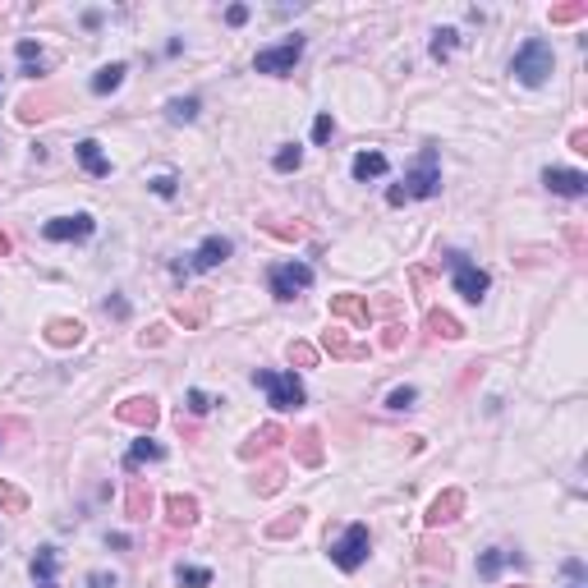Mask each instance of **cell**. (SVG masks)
<instances>
[{
  "label": "cell",
  "mask_w": 588,
  "mask_h": 588,
  "mask_svg": "<svg viewBox=\"0 0 588 588\" xmlns=\"http://www.w3.org/2000/svg\"><path fill=\"white\" fill-rule=\"evenodd\" d=\"M331 318H345L358 331H368V327H373V304L358 299V294H336V299H331Z\"/></svg>",
  "instance_id": "13"
},
{
  "label": "cell",
  "mask_w": 588,
  "mask_h": 588,
  "mask_svg": "<svg viewBox=\"0 0 588 588\" xmlns=\"http://www.w3.org/2000/svg\"><path fill=\"white\" fill-rule=\"evenodd\" d=\"M368 552H373V534H368V524H349V529L331 543V561H336L345 574H354V570L368 561Z\"/></svg>",
  "instance_id": "4"
},
{
  "label": "cell",
  "mask_w": 588,
  "mask_h": 588,
  "mask_svg": "<svg viewBox=\"0 0 588 588\" xmlns=\"http://www.w3.org/2000/svg\"><path fill=\"white\" fill-rule=\"evenodd\" d=\"M0 510H10V514H24L28 510V496L19 487H10L5 478H0Z\"/></svg>",
  "instance_id": "34"
},
{
  "label": "cell",
  "mask_w": 588,
  "mask_h": 588,
  "mask_svg": "<svg viewBox=\"0 0 588 588\" xmlns=\"http://www.w3.org/2000/svg\"><path fill=\"white\" fill-rule=\"evenodd\" d=\"M552 69H556V55H552V46H547L543 37L524 42L520 51H514V60H510V74H514L524 88H543V83L552 79Z\"/></svg>",
  "instance_id": "2"
},
{
  "label": "cell",
  "mask_w": 588,
  "mask_h": 588,
  "mask_svg": "<svg viewBox=\"0 0 588 588\" xmlns=\"http://www.w3.org/2000/svg\"><path fill=\"white\" fill-rule=\"evenodd\" d=\"M451 276H456V289L465 294L469 304H483V299H487V285H492V276H487L483 267H474L465 253H451Z\"/></svg>",
  "instance_id": "7"
},
{
  "label": "cell",
  "mask_w": 588,
  "mask_h": 588,
  "mask_svg": "<svg viewBox=\"0 0 588 588\" xmlns=\"http://www.w3.org/2000/svg\"><path fill=\"white\" fill-rule=\"evenodd\" d=\"M456 42H460L456 28H436V33H432V60H451Z\"/></svg>",
  "instance_id": "31"
},
{
  "label": "cell",
  "mask_w": 588,
  "mask_h": 588,
  "mask_svg": "<svg viewBox=\"0 0 588 588\" xmlns=\"http://www.w3.org/2000/svg\"><path fill=\"white\" fill-rule=\"evenodd\" d=\"M198 111H202V102H198V97H171V102H166V115H171L175 124H193V120H198Z\"/></svg>",
  "instance_id": "26"
},
{
  "label": "cell",
  "mask_w": 588,
  "mask_h": 588,
  "mask_svg": "<svg viewBox=\"0 0 588 588\" xmlns=\"http://www.w3.org/2000/svg\"><path fill=\"white\" fill-rule=\"evenodd\" d=\"M162 340H166V327H147V331L138 336V345H142V349H147V345H162Z\"/></svg>",
  "instance_id": "43"
},
{
  "label": "cell",
  "mask_w": 588,
  "mask_h": 588,
  "mask_svg": "<svg viewBox=\"0 0 588 588\" xmlns=\"http://www.w3.org/2000/svg\"><path fill=\"white\" fill-rule=\"evenodd\" d=\"M349 175H354L358 184H368V180H382V175H387V157L377 152V147H363V152L349 162Z\"/></svg>",
  "instance_id": "17"
},
{
  "label": "cell",
  "mask_w": 588,
  "mask_h": 588,
  "mask_svg": "<svg viewBox=\"0 0 588 588\" xmlns=\"http://www.w3.org/2000/svg\"><path fill=\"white\" fill-rule=\"evenodd\" d=\"M124 505H129L133 520H147V510H152V492H147L142 483H133V487H129V496H124Z\"/></svg>",
  "instance_id": "28"
},
{
  "label": "cell",
  "mask_w": 588,
  "mask_h": 588,
  "mask_svg": "<svg viewBox=\"0 0 588 588\" xmlns=\"http://www.w3.org/2000/svg\"><path fill=\"white\" fill-rule=\"evenodd\" d=\"M235 253V244L226 240V235H207L193 253H189V262H175V271H211V267H220Z\"/></svg>",
  "instance_id": "8"
},
{
  "label": "cell",
  "mask_w": 588,
  "mask_h": 588,
  "mask_svg": "<svg viewBox=\"0 0 588 588\" xmlns=\"http://www.w3.org/2000/svg\"><path fill=\"white\" fill-rule=\"evenodd\" d=\"M299 55H304V37H289V42H280V46L258 51V55H253V69H258V74H271V79H285V74L299 64Z\"/></svg>",
  "instance_id": "5"
},
{
  "label": "cell",
  "mask_w": 588,
  "mask_h": 588,
  "mask_svg": "<svg viewBox=\"0 0 588 588\" xmlns=\"http://www.w3.org/2000/svg\"><path fill=\"white\" fill-rule=\"evenodd\" d=\"M115 418H120V423H133V427H152V423L162 418V405H157L152 396H133V400L115 405Z\"/></svg>",
  "instance_id": "12"
},
{
  "label": "cell",
  "mask_w": 588,
  "mask_h": 588,
  "mask_svg": "<svg viewBox=\"0 0 588 588\" xmlns=\"http://www.w3.org/2000/svg\"><path fill=\"white\" fill-rule=\"evenodd\" d=\"M505 565H524V556H520V552H510V547H492V552L478 556V574H483V579H496Z\"/></svg>",
  "instance_id": "18"
},
{
  "label": "cell",
  "mask_w": 588,
  "mask_h": 588,
  "mask_svg": "<svg viewBox=\"0 0 588 588\" xmlns=\"http://www.w3.org/2000/svg\"><path fill=\"white\" fill-rule=\"evenodd\" d=\"M322 345H327V349H331L336 358H363V354H368V349H358V345H349L340 327H331V331H322Z\"/></svg>",
  "instance_id": "27"
},
{
  "label": "cell",
  "mask_w": 588,
  "mask_h": 588,
  "mask_svg": "<svg viewBox=\"0 0 588 588\" xmlns=\"http://www.w3.org/2000/svg\"><path fill=\"white\" fill-rule=\"evenodd\" d=\"M271 166H276L280 175H289V171H299V166H304V152H299V147H294V142H285L280 152L271 157Z\"/></svg>",
  "instance_id": "33"
},
{
  "label": "cell",
  "mask_w": 588,
  "mask_h": 588,
  "mask_svg": "<svg viewBox=\"0 0 588 588\" xmlns=\"http://www.w3.org/2000/svg\"><path fill=\"white\" fill-rule=\"evenodd\" d=\"M543 184H547L556 198H583V193H588V175H583V171H565V166H547V171H543Z\"/></svg>",
  "instance_id": "11"
},
{
  "label": "cell",
  "mask_w": 588,
  "mask_h": 588,
  "mask_svg": "<svg viewBox=\"0 0 588 588\" xmlns=\"http://www.w3.org/2000/svg\"><path fill=\"white\" fill-rule=\"evenodd\" d=\"M289 363H299V368H313V363H318V349H313L309 340H294V345H289Z\"/></svg>",
  "instance_id": "37"
},
{
  "label": "cell",
  "mask_w": 588,
  "mask_h": 588,
  "mask_svg": "<svg viewBox=\"0 0 588 588\" xmlns=\"http://www.w3.org/2000/svg\"><path fill=\"white\" fill-rule=\"evenodd\" d=\"M226 24H230V28L249 24V5H230V10H226Z\"/></svg>",
  "instance_id": "44"
},
{
  "label": "cell",
  "mask_w": 588,
  "mask_h": 588,
  "mask_svg": "<svg viewBox=\"0 0 588 588\" xmlns=\"http://www.w3.org/2000/svg\"><path fill=\"white\" fill-rule=\"evenodd\" d=\"M5 253H10V235H5V230H0V258H5Z\"/></svg>",
  "instance_id": "48"
},
{
  "label": "cell",
  "mask_w": 588,
  "mask_h": 588,
  "mask_svg": "<svg viewBox=\"0 0 588 588\" xmlns=\"http://www.w3.org/2000/svg\"><path fill=\"white\" fill-rule=\"evenodd\" d=\"M285 441V427H276V423H267V427H258L244 446H240V460H258V456H267V451H276Z\"/></svg>",
  "instance_id": "14"
},
{
  "label": "cell",
  "mask_w": 588,
  "mask_h": 588,
  "mask_svg": "<svg viewBox=\"0 0 588 588\" xmlns=\"http://www.w3.org/2000/svg\"><path fill=\"white\" fill-rule=\"evenodd\" d=\"M97 230V220L88 216V211H79V216H55V220H46V240H55V244H69V240H88Z\"/></svg>",
  "instance_id": "10"
},
{
  "label": "cell",
  "mask_w": 588,
  "mask_h": 588,
  "mask_svg": "<svg viewBox=\"0 0 588 588\" xmlns=\"http://www.w3.org/2000/svg\"><path fill=\"white\" fill-rule=\"evenodd\" d=\"M460 510H465V492H460V487H446V492L432 496V505H427V514H423V524H427V529H441V524L460 520Z\"/></svg>",
  "instance_id": "9"
},
{
  "label": "cell",
  "mask_w": 588,
  "mask_h": 588,
  "mask_svg": "<svg viewBox=\"0 0 588 588\" xmlns=\"http://www.w3.org/2000/svg\"><path fill=\"white\" fill-rule=\"evenodd\" d=\"M175 189H180L175 175H157V180H152V193H157V198H175Z\"/></svg>",
  "instance_id": "40"
},
{
  "label": "cell",
  "mask_w": 588,
  "mask_h": 588,
  "mask_svg": "<svg viewBox=\"0 0 588 588\" xmlns=\"http://www.w3.org/2000/svg\"><path fill=\"white\" fill-rule=\"evenodd\" d=\"M147 460H166V446H162V441H152V436H138L133 446H129V456H124V469H138Z\"/></svg>",
  "instance_id": "20"
},
{
  "label": "cell",
  "mask_w": 588,
  "mask_h": 588,
  "mask_svg": "<svg viewBox=\"0 0 588 588\" xmlns=\"http://www.w3.org/2000/svg\"><path fill=\"white\" fill-rule=\"evenodd\" d=\"M280 483H285V469H280V465H267V469L258 474V492H262V496L280 492Z\"/></svg>",
  "instance_id": "36"
},
{
  "label": "cell",
  "mask_w": 588,
  "mask_h": 588,
  "mask_svg": "<svg viewBox=\"0 0 588 588\" xmlns=\"http://www.w3.org/2000/svg\"><path fill=\"white\" fill-rule=\"evenodd\" d=\"M552 24H579V19H588V0H570V5H552V15H547Z\"/></svg>",
  "instance_id": "30"
},
{
  "label": "cell",
  "mask_w": 588,
  "mask_h": 588,
  "mask_svg": "<svg viewBox=\"0 0 588 588\" xmlns=\"http://www.w3.org/2000/svg\"><path fill=\"white\" fill-rule=\"evenodd\" d=\"M166 520L175 524V529H193L198 524V501L193 496H166Z\"/></svg>",
  "instance_id": "19"
},
{
  "label": "cell",
  "mask_w": 588,
  "mask_h": 588,
  "mask_svg": "<svg viewBox=\"0 0 588 588\" xmlns=\"http://www.w3.org/2000/svg\"><path fill=\"white\" fill-rule=\"evenodd\" d=\"M175 579H180V588H207V583H211V570H207V565H180Z\"/></svg>",
  "instance_id": "32"
},
{
  "label": "cell",
  "mask_w": 588,
  "mask_h": 588,
  "mask_svg": "<svg viewBox=\"0 0 588 588\" xmlns=\"http://www.w3.org/2000/svg\"><path fill=\"white\" fill-rule=\"evenodd\" d=\"M51 115V97H28L24 106H19V120L24 124H37V120H46Z\"/></svg>",
  "instance_id": "35"
},
{
  "label": "cell",
  "mask_w": 588,
  "mask_h": 588,
  "mask_svg": "<svg viewBox=\"0 0 588 588\" xmlns=\"http://www.w3.org/2000/svg\"><path fill=\"white\" fill-rule=\"evenodd\" d=\"M423 322H427V331H432V336H441V340H460V336H465V327H460L451 313H441V309H427V318H423Z\"/></svg>",
  "instance_id": "22"
},
{
  "label": "cell",
  "mask_w": 588,
  "mask_h": 588,
  "mask_svg": "<svg viewBox=\"0 0 588 588\" xmlns=\"http://www.w3.org/2000/svg\"><path fill=\"white\" fill-rule=\"evenodd\" d=\"M570 147H574V152H588V133L574 129V133H570Z\"/></svg>",
  "instance_id": "46"
},
{
  "label": "cell",
  "mask_w": 588,
  "mask_h": 588,
  "mask_svg": "<svg viewBox=\"0 0 588 588\" xmlns=\"http://www.w3.org/2000/svg\"><path fill=\"white\" fill-rule=\"evenodd\" d=\"M106 313H115V318H129V304H124V299H106Z\"/></svg>",
  "instance_id": "47"
},
{
  "label": "cell",
  "mask_w": 588,
  "mask_h": 588,
  "mask_svg": "<svg viewBox=\"0 0 588 588\" xmlns=\"http://www.w3.org/2000/svg\"><path fill=\"white\" fill-rule=\"evenodd\" d=\"M124 74H129V69H124L120 60H115V64H102V69L93 74V93H97V97H106V93H115V88L124 83Z\"/></svg>",
  "instance_id": "24"
},
{
  "label": "cell",
  "mask_w": 588,
  "mask_h": 588,
  "mask_svg": "<svg viewBox=\"0 0 588 588\" xmlns=\"http://www.w3.org/2000/svg\"><path fill=\"white\" fill-rule=\"evenodd\" d=\"M207 309H211V299H207V294H193V299H180V304H175V318H180L184 327H202Z\"/></svg>",
  "instance_id": "23"
},
{
  "label": "cell",
  "mask_w": 588,
  "mask_h": 588,
  "mask_svg": "<svg viewBox=\"0 0 588 588\" xmlns=\"http://www.w3.org/2000/svg\"><path fill=\"white\" fill-rule=\"evenodd\" d=\"M267 230H271L276 240H299V235H304V226H276V220H267Z\"/></svg>",
  "instance_id": "41"
},
{
  "label": "cell",
  "mask_w": 588,
  "mask_h": 588,
  "mask_svg": "<svg viewBox=\"0 0 588 588\" xmlns=\"http://www.w3.org/2000/svg\"><path fill=\"white\" fill-rule=\"evenodd\" d=\"M55 565H60V552H55V547H37V556H33V579H37V588H55Z\"/></svg>",
  "instance_id": "21"
},
{
  "label": "cell",
  "mask_w": 588,
  "mask_h": 588,
  "mask_svg": "<svg viewBox=\"0 0 588 588\" xmlns=\"http://www.w3.org/2000/svg\"><path fill=\"white\" fill-rule=\"evenodd\" d=\"M304 514H309V510H289L285 520L267 524V538H289V534H299V529H304Z\"/></svg>",
  "instance_id": "29"
},
{
  "label": "cell",
  "mask_w": 588,
  "mask_h": 588,
  "mask_svg": "<svg viewBox=\"0 0 588 588\" xmlns=\"http://www.w3.org/2000/svg\"><path fill=\"white\" fill-rule=\"evenodd\" d=\"M253 387L258 391H267V405L271 409H299L309 396H304V382L299 377H294V373H271V368H258V373H253Z\"/></svg>",
  "instance_id": "3"
},
{
  "label": "cell",
  "mask_w": 588,
  "mask_h": 588,
  "mask_svg": "<svg viewBox=\"0 0 588 588\" xmlns=\"http://www.w3.org/2000/svg\"><path fill=\"white\" fill-rule=\"evenodd\" d=\"M211 409V396L207 391H189V414H207Z\"/></svg>",
  "instance_id": "42"
},
{
  "label": "cell",
  "mask_w": 588,
  "mask_h": 588,
  "mask_svg": "<svg viewBox=\"0 0 588 588\" xmlns=\"http://www.w3.org/2000/svg\"><path fill=\"white\" fill-rule=\"evenodd\" d=\"M289 441H294V456H299V465H322V441H318L313 427L299 432V436H289Z\"/></svg>",
  "instance_id": "25"
},
{
  "label": "cell",
  "mask_w": 588,
  "mask_h": 588,
  "mask_svg": "<svg viewBox=\"0 0 588 588\" xmlns=\"http://www.w3.org/2000/svg\"><path fill=\"white\" fill-rule=\"evenodd\" d=\"M331 133H336V120H331V111H322L313 120V142H331Z\"/></svg>",
  "instance_id": "39"
},
{
  "label": "cell",
  "mask_w": 588,
  "mask_h": 588,
  "mask_svg": "<svg viewBox=\"0 0 588 588\" xmlns=\"http://www.w3.org/2000/svg\"><path fill=\"white\" fill-rule=\"evenodd\" d=\"M83 331H88V327H83L79 318H51V322H46V340H51L55 349L79 345V340H83Z\"/></svg>",
  "instance_id": "16"
},
{
  "label": "cell",
  "mask_w": 588,
  "mask_h": 588,
  "mask_svg": "<svg viewBox=\"0 0 588 588\" xmlns=\"http://www.w3.org/2000/svg\"><path fill=\"white\" fill-rule=\"evenodd\" d=\"M570 588H583V583H570Z\"/></svg>",
  "instance_id": "49"
},
{
  "label": "cell",
  "mask_w": 588,
  "mask_h": 588,
  "mask_svg": "<svg viewBox=\"0 0 588 588\" xmlns=\"http://www.w3.org/2000/svg\"><path fill=\"white\" fill-rule=\"evenodd\" d=\"M267 285H271L276 299H299V294L313 285V267L309 262H280V267H271Z\"/></svg>",
  "instance_id": "6"
},
{
  "label": "cell",
  "mask_w": 588,
  "mask_h": 588,
  "mask_svg": "<svg viewBox=\"0 0 588 588\" xmlns=\"http://www.w3.org/2000/svg\"><path fill=\"white\" fill-rule=\"evenodd\" d=\"M74 157H79V166H83L93 180H106V175H111V162H106V152H102L97 138H83L79 147H74Z\"/></svg>",
  "instance_id": "15"
},
{
  "label": "cell",
  "mask_w": 588,
  "mask_h": 588,
  "mask_svg": "<svg viewBox=\"0 0 588 588\" xmlns=\"http://www.w3.org/2000/svg\"><path fill=\"white\" fill-rule=\"evenodd\" d=\"M414 400H418L414 387H396V391L387 396V409H414Z\"/></svg>",
  "instance_id": "38"
},
{
  "label": "cell",
  "mask_w": 588,
  "mask_h": 588,
  "mask_svg": "<svg viewBox=\"0 0 588 588\" xmlns=\"http://www.w3.org/2000/svg\"><path fill=\"white\" fill-rule=\"evenodd\" d=\"M565 574H570V583H583L588 570H583V561H565Z\"/></svg>",
  "instance_id": "45"
},
{
  "label": "cell",
  "mask_w": 588,
  "mask_h": 588,
  "mask_svg": "<svg viewBox=\"0 0 588 588\" xmlns=\"http://www.w3.org/2000/svg\"><path fill=\"white\" fill-rule=\"evenodd\" d=\"M436 189H441L436 147H423L418 166H414V171H409L400 184H391V189H387V202H391V207H405V202H414V198H436Z\"/></svg>",
  "instance_id": "1"
}]
</instances>
